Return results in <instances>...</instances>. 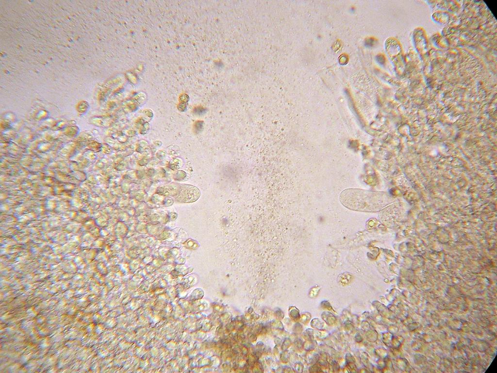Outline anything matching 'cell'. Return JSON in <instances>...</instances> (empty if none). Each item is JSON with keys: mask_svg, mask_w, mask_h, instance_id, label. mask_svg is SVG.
Listing matches in <instances>:
<instances>
[{"mask_svg": "<svg viewBox=\"0 0 497 373\" xmlns=\"http://www.w3.org/2000/svg\"><path fill=\"white\" fill-rule=\"evenodd\" d=\"M380 194L377 192L349 189L343 191L340 201L347 208L358 211H377L381 206Z\"/></svg>", "mask_w": 497, "mask_h": 373, "instance_id": "obj_1", "label": "cell"}, {"mask_svg": "<svg viewBox=\"0 0 497 373\" xmlns=\"http://www.w3.org/2000/svg\"><path fill=\"white\" fill-rule=\"evenodd\" d=\"M162 193L170 195L181 203H193L200 196V191L196 186L188 184H175L161 188Z\"/></svg>", "mask_w": 497, "mask_h": 373, "instance_id": "obj_2", "label": "cell"}]
</instances>
